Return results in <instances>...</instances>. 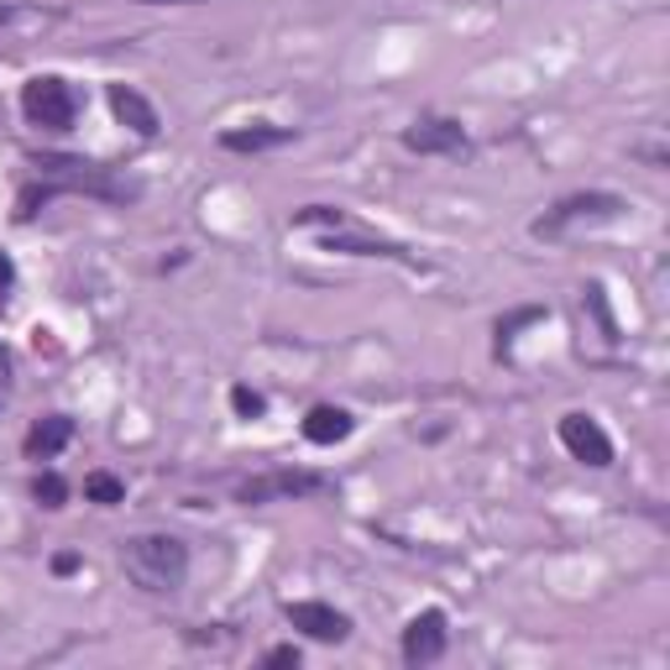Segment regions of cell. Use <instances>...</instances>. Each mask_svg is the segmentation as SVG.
Masks as SVG:
<instances>
[{
	"instance_id": "1",
	"label": "cell",
	"mask_w": 670,
	"mask_h": 670,
	"mask_svg": "<svg viewBox=\"0 0 670 670\" xmlns=\"http://www.w3.org/2000/svg\"><path fill=\"white\" fill-rule=\"evenodd\" d=\"M120 566L126 576L142 587V592H178L184 587V576H189V545L184 540H173V534H137V540H126V551H120Z\"/></svg>"
},
{
	"instance_id": "2",
	"label": "cell",
	"mask_w": 670,
	"mask_h": 670,
	"mask_svg": "<svg viewBox=\"0 0 670 670\" xmlns=\"http://www.w3.org/2000/svg\"><path fill=\"white\" fill-rule=\"evenodd\" d=\"M22 111H26V120L43 126V131H69L73 116H79V100H73V90L63 79L43 73V79H26Z\"/></svg>"
},
{
	"instance_id": "3",
	"label": "cell",
	"mask_w": 670,
	"mask_h": 670,
	"mask_svg": "<svg viewBox=\"0 0 670 670\" xmlns=\"http://www.w3.org/2000/svg\"><path fill=\"white\" fill-rule=\"evenodd\" d=\"M325 487V477L320 472H263V477H246L236 487V498L246 503V508H257V503H284V498H310V493H320Z\"/></svg>"
},
{
	"instance_id": "4",
	"label": "cell",
	"mask_w": 670,
	"mask_h": 670,
	"mask_svg": "<svg viewBox=\"0 0 670 670\" xmlns=\"http://www.w3.org/2000/svg\"><path fill=\"white\" fill-rule=\"evenodd\" d=\"M404 147L419 158H451V152H466V126L451 116H419L404 131Z\"/></svg>"
},
{
	"instance_id": "5",
	"label": "cell",
	"mask_w": 670,
	"mask_h": 670,
	"mask_svg": "<svg viewBox=\"0 0 670 670\" xmlns=\"http://www.w3.org/2000/svg\"><path fill=\"white\" fill-rule=\"evenodd\" d=\"M43 173H48L58 189H90L100 194V199H131V189L126 184H116V178H105L95 163H73V158H43Z\"/></svg>"
},
{
	"instance_id": "6",
	"label": "cell",
	"mask_w": 670,
	"mask_h": 670,
	"mask_svg": "<svg viewBox=\"0 0 670 670\" xmlns=\"http://www.w3.org/2000/svg\"><path fill=\"white\" fill-rule=\"evenodd\" d=\"M561 446L576 461H587V466H613V440H608V430H602L592 414H566L561 419Z\"/></svg>"
},
{
	"instance_id": "7",
	"label": "cell",
	"mask_w": 670,
	"mask_h": 670,
	"mask_svg": "<svg viewBox=\"0 0 670 670\" xmlns=\"http://www.w3.org/2000/svg\"><path fill=\"white\" fill-rule=\"evenodd\" d=\"M288 623L299 628V634H310L320 645H340L346 634H351V619L331 608V602H288Z\"/></svg>"
},
{
	"instance_id": "8",
	"label": "cell",
	"mask_w": 670,
	"mask_h": 670,
	"mask_svg": "<svg viewBox=\"0 0 670 670\" xmlns=\"http://www.w3.org/2000/svg\"><path fill=\"white\" fill-rule=\"evenodd\" d=\"M440 655H446V613L430 608L404 628V660L408 666H435Z\"/></svg>"
},
{
	"instance_id": "9",
	"label": "cell",
	"mask_w": 670,
	"mask_h": 670,
	"mask_svg": "<svg viewBox=\"0 0 670 670\" xmlns=\"http://www.w3.org/2000/svg\"><path fill=\"white\" fill-rule=\"evenodd\" d=\"M619 210H623L619 194H571V199H561L551 216L534 226V236H555V231H561L566 220H581V216H619Z\"/></svg>"
},
{
	"instance_id": "10",
	"label": "cell",
	"mask_w": 670,
	"mask_h": 670,
	"mask_svg": "<svg viewBox=\"0 0 670 670\" xmlns=\"http://www.w3.org/2000/svg\"><path fill=\"white\" fill-rule=\"evenodd\" d=\"M288 137H293L288 126L252 120V126H231V131H220V147H226V152H267V147H284Z\"/></svg>"
},
{
	"instance_id": "11",
	"label": "cell",
	"mask_w": 670,
	"mask_h": 670,
	"mask_svg": "<svg viewBox=\"0 0 670 670\" xmlns=\"http://www.w3.org/2000/svg\"><path fill=\"white\" fill-rule=\"evenodd\" d=\"M351 430H357V419L335 404L310 408V419H304V440H310V446H340Z\"/></svg>"
},
{
	"instance_id": "12",
	"label": "cell",
	"mask_w": 670,
	"mask_h": 670,
	"mask_svg": "<svg viewBox=\"0 0 670 670\" xmlns=\"http://www.w3.org/2000/svg\"><path fill=\"white\" fill-rule=\"evenodd\" d=\"M111 111H116L137 137H158V111H152L147 95H137L131 84H116V90H111Z\"/></svg>"
},
{
	"instance_id": "13",
	"label": "cell",
	"mask_w": 670,
	"mask_h": 670,
	"mask_svg": "<svg viewBox=\"0 0 670 670\" xmlns=\"http://www.w3.org/2000/svg\"><path fill=\"white\" fill-rule=\"evenodd\" d=\"M73 440V419H63V414H53V419H43L37 430L26 435V455H37V461H48V455H58L63 446Z\"/></svg>"
},
{
	"instance_id": "14",
	"label": "cell",
	"mask_w": 670,
	"mask_h": 670,
	"mask_svg": "<svg viewBox=\"0 0 670 670\" xmlns=\"http://www.w3.org/2000/svg\"><path fill=\"white\" fill-rule=\"evenodd\" d=\"M325 252H351V257H398V263H414L404 246H393V241H361V236H340V231L325 236Z\"/></svg>"
},
{
	"instance_id": "15",
	"label": "cell",
	"mask_w": 670,
	"mask_h": 670,
	"mask_svg": "<svg viewBox=\"0 0 670 670\" xmlns=\"http://www.w3.org/2000/svg\"><path fill=\"white\" fill-rule=\"evenodd\" d=\"M84 498L100 503V508H116V503L126 498V482H120L116 472H90V477H84Z\"/></svg>"
},
{
	"instance_id": "16",
	"label": "cell",
	"mask_w": 670,
	"mask_h": 670,
	"mask_svg": "<svg viewBox=\"0 0 670 670\" xmlns=\"http://www.w3.org/2000/svg\"><path fill=\"white\" fill-rule=\"evenodd\" d=\"M32 493H37V503H43V508H63V498H69V482L58 477V472H43Z\"/></svg>"
},
{
	"instance_id": "17",
	"label": "cell",
	"mask_w": 670,
	"mask_h": 670,
	"mask_svg": "<svg viewBox=\"0 0 670 670\" xmlns=\"http://www.w3.org/2000/svg\"><path fill=\"white\" fill-rule=\"evenodd\" d=\"M231 408H236L241 419H257V414L267 408V398L263 393H252V388H231Z\"/></svg>"
},
{
	"instance_id": "18",
	"label": "cell",
	"mask_w": 670,
	"mask_h": 670,
	"mask_svg": "<svg viewBox=\"0 0 670 670\" xmlns=\"http://www.w3.org/2000/svg\"><path fill=\"white\" fill-rule=\"evenodd\" d=\"M314 220H320V226H335V231L346 226V216H340V210H331V205H310V210H299V216H293V226H314Z\"/></svg>"
},
{
	"instance_id": "19",
	"label": "cell",
	"mask_w": 670,
	"mask_h": 670,
	"mask_svg": "<svg viewBox=\"0 0 670 670\" xmlns=\"http://www.w3.org/2000/svg\"><path fill=\"white\" fill-rule=\"evenodd\" d=\"M267 666H299V649H293V645L267 649Z\"/></svg>"
},
{
	"instance_id": "20",
	"label": "cell",
	"mask_w": 670,
	"mask_h": 670,
	"mask_svg": "<svg viewBox=\"0 0 670 670\" xmlns=\"http://www.w3.org/2000/svg\"><path fill=\"white\" fill-rule=\"evenodd\" d=\"M53 571H58V576H69V571H79V555H73V551H63V555H53Z\"/></svg>"
},
{
	"instance_id": "21",
	"label": "cell",
	"mask_w": 670,
	"mask_h": 670,
	"mask_svg": "<svg viewBox=\"0 0 670 670\" xmlns=\"http://www.w3.org/2000/svg\"><path fill=\"white\" fill-rule=\"evenodd\" d=\"M5 393H11V351L0 346V398H5Z\"/></svg>"
},
{
	"instance_id": "22",
	"label": "cell",
	"mask_w": 670,
	"mask_h": 670,
	"mask_svg": "<svg viewBox=\"0 0 670 670\" xmlns=\"http://www.w3.org/2000/svg\"><path fill=\"white\" fill-rule=\"evenodd\" d=\"M5 288H11V257L0 252V299H5Z\"/></svg>"
},
{
	"instance_id": "23",
	"label": "cell",
	"mask_w": 670,
	"mask_h": 670,
	"mask_svg": "<svg viewBox=\"0 0 670 670\" xmlns=\"http://www.w3.org/2000/svg\"><path fill=\"white\" fill-rule=\"evenodd\" d=\"M147 5H199V0H147Z\"/></svg>"
},
{
	"instance_id": "24",
	"label": "cell",
	"mask_w": 670,
	"mask_h": 670,
	"mask_svg": "<svg viewBox=\"0 0 670 670\" xmlns=\"http://www.w3.org/2000/svg\"><path fill=\"white\" fill-rule=\"evenodd\" d=\"M11 16H16V11H11V5H0V26L11 22Z\"/></svg>"
}]
</instances>
